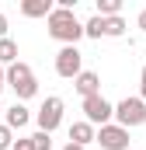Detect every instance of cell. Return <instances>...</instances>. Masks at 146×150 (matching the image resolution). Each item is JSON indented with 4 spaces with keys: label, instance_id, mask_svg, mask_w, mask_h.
<instances>
[{
    "label": "cell",
    "instance_id": "cell-7",
    "mask_svg": "<svg viewBox=\"0 0 146 150\" xmlns=\"http://www.w3.org/2000/svg\"><path fill=\"white\" fill-rule=\"evenodd\" d=\"M94 143H101V150H129V129L108 122V126L94 129Z\"/></svg>",
    "mask_w": 146,
    "mask_h": 150
},
{
    "label": "cell",
    "instance_id": "cell-4",
    "mask_svg": "<svg viewBox=\"0 0 146 150\" xmlns=\"http://www.w3.org/2000/svg\"><path fill=\"white\" fill-rule=\"evenodd\" d=\"M111 119H115V105H111L108 98H101V94H94V98H84V122H91V126H108Z\"/></svg>",
    "mask_w": 146,
    "mask_h": 150
},
{
    "label": "cell",
    "instance_id": "cell-9",
    "mask_svg": "<svg viewBox=\"0 0 146 150\" xmlns=\"http://www.w3.org/2000/svg\"><path fill=\"white\" fill-rule=\"evenodd\" d=\"M18 11H21L25 18H49V14H52V0H21Z\"/></svg>",
    "mask_w": 146,
    "mask_h": 150
},
{
    "label": "cell",
    "instance_id": "cell-1",
    "mask_svg": "<svg viewBox=\"0 0 146 150\" xmlns=\"http://www.w3.org/2000/svg\"><path fill=\"white\" fill-rule=\"evenodd\" d=\"M45 28H49V35L56 38V42H63V45H77L84 38V21L73 11H66V7H52V14L45 18Z\"/></svg>",
    "mask_w": 146,
    "mask_h": 150
},
{
    "label": "cell",
    "instance_id": "cell-23",
    "mask_svg": "<svg viewBox=\"0 0 146 150\" xmlns=\"http://www.w3.org/2000/svg\"><path fill=\"white\" fill-rule=\"evenodd\" d=\"M0 112H4V108H0Z\"/></svg>",
    "mask_w": 146,
    "mask_h": 150
},
{
    "label": "cell",
    "instance_id": "cell-14",
    "mask_svg": "<svg viewBox=\"0 0 146 150\" xmlns=\"http://www.w3.org/2000/svg\"><path fill=\"white\" fill-rule=\"evenodd\" d=\"M118 11H122V0H98V18H118Z\"/></svg>",
    "mask_w": 146,
    "mask_h": 150
},
{
    "label": "cell",
    "instance_id": "cell-16",
    "mask_svg": "<svg viewBox=\"0 0 146 150\" xmlns=\"http://www.w3.org/2000/svg\"><path fill=\"white\" fill-rule=\"evenodd\" d=\"M11 143H14V133L0 122V150H11Z\"/></svg>",
    "mask_w": 146,
    "mask_h": 150
},
{
    "label": "cell",
    "instance_id": "cell-6",
    "mask_svg": "<svg viewBox=\"0 0 146 150\" xmlns=\"http://www.w3.org/2000/svg\"><path fill=\"white\" fill-rule=\"evenodd\" d=\"M80 70H84V52H80L77 45H63V49L56 52V74L73 80Z\"/></svg>",
    "mask_w": 146,
    "mask_h": 150
},
{
    "label": "cell",
    "instance_id": "cell-8",
    "mask_svg": "<svg viewBox=\"0 0 146 150\" xmlns=\"http://www.w3.org/2000/svg\"><path fill=\"white\" fill-rule=\"evenodd\" d=\"M73 87H77L80 98H94V94H101V77L94 74V70H80V74L73 77Z\"/></svg>",
    "mask_w": 146,
    "mask_h": 150
},
{
    "label": "cell",
    "instance_id": "cell-11",
    "mask_svg": "<svg viewBox=\"0 0 146 150\" xmlns=\"http://www.w3.org/2000/svg\"><path fill=\"white\" fill-rule=\"evenodd\" d=\"M70 143H77V147L94 143V126H91V122H73L70 126Z\"/></svg>",
    "mask_w": 146,
    "mask_h": 150
},
{
    "label": "cell",
    "instance_id": "cell-5",
    "mask_svg": "<svg viewBox=\"0 0 146 150\" xmlns=\"http://www.w3.org/2000/svg\"><path fill=\"white\" fill-rule=\"evenodd\" d=\"M63 108H66V105H63V98H56V94H52V98H45V101H42V108L35 112L38 133H52V129L63 122Z\"/></svg>",
    "mask_w": 146,
    "mask_h": 150
},
{
    "label": "cell",
    "instance_id": "cell-3",
    "mask_svg": "<svg viewBox=\"0 0 146 150\" xmlns=\"http://www.w3.org/2000/svg\"><path fill=\"white\" fill-rule=\"evenodd\" d=\"M115 126H122V129H136V126H143L146 122V101H139V94H132V98H122L118 105H115Z\"/></svg>",
    "mask_w": 146,
    "mask_h": 150
},
{
    "label": "cell",
    "instance_id": "cell-17",
    "mask_svg": "<svg viewBox=\"0 0 146 150\" xmlns=\"http://www.w3.org/2000/svg\"><path fill=\"white\" fill-rule=\"evenodd\" d=\"M139 101H146V67L139 70Z\"/></svg>",
    "mask_w": 146,
    "mask_h": 150
},
{
    "label": "cell",
    "instance_id": "cell-22",
    "mask_svg": "<svg viewBox=\"0 0 146 150\" xmlns=\"http://www.w3.org/2000/svg\"><path fill=\"white\" fill-rule=\"evenodd\" d=\"M4 87H7V84H4V67H0V91H4Z\"/></svg>",
    "mask_w": 146,
    "mask_h": 150
},
{
    "label": "cell",
    "instance_id": "cell-12",
    "mask_svg": "<svg viewBox=\"0 0 146 150\" xmlns=\"http://www.w3.org/2000/svg\"><path fill=\"white\" fill-rule=\"evenodd\" d=\"M101 35H105V38H122V35H125L122 14H118V18H101Z\"/></svg>",
    "mask_w": 146,
    "mask_h": 150
},
{
    "label": "cell",
    "instance_id": "cell-21",
    "mask_svg": "<svg viewBox=\"0 0 146 150\" xmlns=\"http://www.w3.org/2000/svg\"><path fill=\"white\" fill-rule=\"evenodd\" d=\"M63 150H87V147H77V143H66Z\"/></svg>",
    "mask_w": 146,
    "mask_h": 150
},
{
    "label": "cell",
    "instance_id": "cell-19",
    "mask_svg": "<svg viewBox=\"0 0 146 150\" xmlns=\"http://www.w3.org/2000/svg\"><path fill=\"white\" fill-rule=\"evenodd\" d=\"M0 38H7V14H0Z\"/></svg>",
    "mask_w": 146,
    "mask_h": 150
},
{
    "label": "cell",
    "instance_id": "cell-18",
    "mask_svg": "<svg viewBox=\"0 0 146 150\" xmlns=\"http://www.w3.org/2000/svg\"><path fill=\"white\" fill-rule=\"evenodd\" d=\"M11 150H32V143H28V136H21V140H14V143H11Z\"/></svg>",
    "mask_w": 146,
    "mask_h": 150
},
{
    "label": "cell",
    "instance_id": "cell-15",
    "mask_svg": "<svg viewBox=\"0 0 146 150\" xmlns=\"http://www.w3.org/2000/svg\"><path fill=\"white\" fill-rule=\"evenodd\" d=\"M28 143H32V150H52L49 133H32V136H28Z\"/></svg>",
    "mask_w": 146,
    "mask_h": 150
},
{
    "label": "cell",
    "instance_id": "cell-10",
    "mask_svg": "<svg viewBox=\"0 0 146 150\" xmlns=\"http://www.w3.org/2000/svg\"><path fill=\"white\" fill-rule=\"evenodd\" d=\"M28 119H32V112H28V108H25L21 101H14V105L7 108V122H4V126H7V129L14 133V129H21V126H28Z\"/></svg>",
    "mask_w": 146,
    "mask_h": 150
},
{
    "label": "cell",
    "instance_id": "cell-13",
    "mask_svg": "<svg viewBox=\"0 0 146 150\" xmlns=\"http://www.w3.org/2000/svg\"><path fill=\"white\" fill-rule=\"evenodd\" d=\"M11 63H18V42L14 38H0V67L7 70Z\"/></svg>",
    "mask_w": 146,
    "mask_h": 150
},
{
    "label": "cell",
    "instance_id": "cell-2",
    "mask_svg": "<svg viewBox=\"0 0 146 150\" xmlns=\"http://www.w3.org/2000/svg\"><path fill=\"white\" fill-rule=\"evenodd\" d=\"M4 84L7 87H14V94H18V101H28V98H35L38 94V80L32 74V67L28 63H11L7 70H4Z\"/></svg>",
    "mask_w": 146,
    "mask_h": 150
},
{
    "label": "cell",
    "instance_id": "cell-20",
    "mask_svg": "<svg viewBox=\"0 0 146 150\" xmlns=\"http://www.w3.org/2000/svg\"><path fill=\"white\" fill-rule=\"evenodd\" d=\"M136 25H139V28H143V32H146V7H143V11H139V18H136Z\"/></svg>",
    "mask_w": 146,
    "mask_h": 150
}]
</instances>
